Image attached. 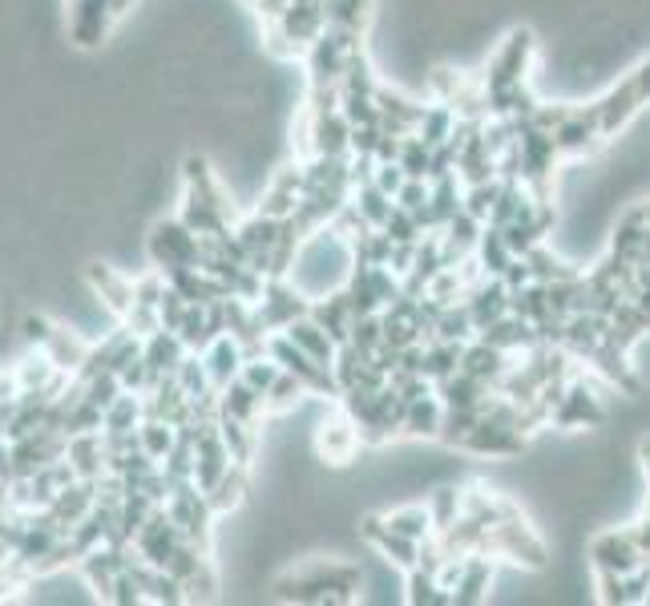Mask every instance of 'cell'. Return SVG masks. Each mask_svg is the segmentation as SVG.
Segmentation results:
<instances>
[{
  "label": "cell",
  "instance_id": "cell-1",
  "mask_svg": "<svg viewBox=\"0 0 650 606\" xmlns=\"http://www.w3.org/2000/svg\"><path fill=\"white\" fill-rule=\"evenodd\" d=\"M364 595V566L344 558H307L303 566L271 578L275 603H312V606H348Z\"/></svg>",
  "mask_w": 650,
  "mask_h": 606
},
{
  "label": "cell",
  "instance_id": "cell-2",
  "mask_svg": "<svg viewBox=\"0 0 650 606\" xmlns=\"http://www.w3.org/2000/svg\"><path fill=\"white\" fill-rule=\"evenodd\" d=\"M534 57H538V29L534 24H514L505 29V41L497 46V53L485 61V93H505L521 85L526 73L534 69Z\"/></svg>",
  "mask_w": 650,
  "mask_h": 606
},
{
  "label": "cell",
  "instance_id": "cell-3",
  "mask_svg": "<svg viewBox=\"0 0 650 606\" xmlns=\"http://www.w3.org/2000/svg\"><path fill=\"white\" fill-rule=\"evenodd\" d=\"M606 421H610L606 393L595 384V376H578L573 372L550 416V428H606Z\"/></svg>",
  "mask_w": 650,
  "mask_h": 606
},
{
  "label": "cell",
  "instance_id": "cell-4",
  "mask_svg": "<svg viewBox=\"0 0 650 606\" xmlns=\"http://www.w3.org/2000/svg\"><path fill=\"white\" fill-rule=\"evenodd\" d=\"M327 29V17H324V0H292L287 9L267 21V33L275 41V53H295V49H307L315 37Z\"/></svg>",
  "mask_w": 650,
  "mask_h": 606
},
{
  "label": "cell",
  "instance_id": "cell-5",
  "mask_svg": "<svg viewBox=\"0 0 650 606\" xmlns=\"http://www.w3.org/2000/svg\"><path fill=\"white\" fill-rule=\"evenodd\" d=\"M146 251L162 275H166V271H179V267H202V235L199 231H191L182 219L158 223L154 235H150V243H146Z\"/></svg>",
  "mask_w": 650,
  "mask_h": 606
},
{
  "label": "cell",
  "instance_id": "cell-6",
  "mask_svg": "<svg viewBox=\"0 0 650 606\" xmlns=\"http://www.w3.org/2000/svg\"><path fill=\"white\" fill-rule=\"evenodd\" d=\"M586 562H590V570L630 574L639 570V566H647V554L639 551L630 526H606L586 538Z\"/></svg>",
  "mask_w": 650,
  "mask_h": 606
},
{
  "label": "cell",
  "instance_id": "cell-7",
  "mask_svg": "<svg viewBox=\"0 0 650 606\" xmlns=\"http://www.w3.org/2000/svg\"><path fill=\"white\" fill-rule=\"evenodd\" d=\"M307 312H312V295L295 287L292 280H267L263 283V295L255 300L258 324L267 327V332H283L292 320H299Z\"/></svg>",
  "mask_w": 650,
  "mask_h": 606
},
{
  "label": "cell",
  "instance_id": "cell-8",
  "mask_svg": "<svg viewBox=\"0 0 650 606\" xmlns=\"http://www.w3.org/2000/svg\"><path fill=\"white\" fill-rule=\"evenodd\" d=\"M553 142H558L561 158H590L606 147L602 138V118H598V101L590 105H573L570 118L553 130Z\"/></svg>",
  "mask_w": 650,
  "mask_h": 606
},
{
  "label": "cell",
  "instance_id": "cell-9",
  "mask_svg": "<svg viewBox=\"0 0 650 606\" xmlns=\"http://www.w3.org/2000/svg\"><path fill=\"white\" fill-rule=\"evenodd\" d=\"M182 542H186V534L179 529V522L166 514V505H158L154 514L146 517V526L134 534V554L142 562H150V566H162L166 570V562L174 558V551H179Z\"/></svg>",
  "mask_w": 650,
  "mask_h": 606
},
{
  "label": "cell",
  "instance_id": "cell-10",
  "mask_svg": "<svg viewBox=\"0 0 650 606\" xmlns=\"http://www.w3.org/2000/svg\"><path fill=\"white\" fill-rule=\"evenodd\" d=\"M359 445H364V437L344 408L315 425V461H324V465H348Z\"/></svg>",
  "mask_w": 650,
  "mask_h": 606
},
{
  "label": "cell",
  "instance_id": "cell-11",
  "mask_svg": "<svg viewBox=\"0 0 650 606\" xmlns=\"http://www.w3.org/2000/svg\"><path fill=\"white\" fill-rule=\"evenodd\" d=\"M460 453H469V457H497V461L521 457V453H526V433L514 428V425H501V421L481 416V425L465 437Z\"/></svg>",
  "mask_w": 650,
  "mask_h": 606
},
{
  "label": "cell",
  "instance_id": "cell-12",
  "mask_svg": "<svg viewBox=\"0 0 650 606\" xmlns=\"http://www.w3.org/2000/svg\"><path fill=\"white\" fill-rule=\"evenodd\" d=\"M465 303H469L473 320H477V332H481V327H489L494 320L509 315V287H505L501 275H485V280H477L469 292H465Z\"/></svg>",
  "mask_w": 650,
  "mask_h": 606
},
{
  "label": "cell",
  "instance_id": "cell-13",
  "mask_svg": "<svg viewBox=\"0 0 650 606\" xmlns=\"http://www.w3.org/2000/svg\"><path fill=\"white\" fill-rule=\"evenodd\" d=\"M78 9H73V17H69V37L78 41V46H98L101 37H105V29H110V17H118L113 12V0H73Z\"/></svg>",
  "mask_w": 650,
  "mask_h": 606
},
{
  "label": "cell",
  "instance_id": "cell-14",
  "mask_svg": "<svg viewBox=\"0 0 650 606\" xmlns=\"http://www.w3.org/2000/svg\"><path fill=\"white\" fill-rule=\"evenodd\" d=\"M312 320H319V324L332 332V340H336V344H348L352 320H356V312H352V300H348V287H336V292L315 295V300H312Z\"/></svg>",
  "mask_w": 650,
  "mask_h": 606
},
{
  "label": "cell",
  "instance_id": "cell-15",
  "mask_svg": "<svg viewBox=\"0 0 650 606\" xmlns=\"http://www.w3.org/2000/svg\"><path fill=\"white\" fill-rule=\"evenodd\" d=\"M142 356H146L150 372H154L158 381H162V376H174V372H179V364L186 356H191V349L182 344L179 332H166V327H158L154 336L142 340Z\"/></svg>",
  "mask_w": 650,
  "mask_h": 606
},
{
  "label": "cell",
  "instance_id": "cell-16",
  "mask_svg": "<svg viewBox=\"0 0 650 606\" xmlns=\"http://www.w3.org/2000/svg\"><path fill=\"white\" fill-rule=\"evenodd\" d=\"M283 332H287V340H292L295 349H303L312 360H319V364H332V360H336L339 344L332 340V332H327L319 320H312V312L299 315V320H292Z\"/></svg>",
  "mask_w": 650,
  "mask_h": 606
},
{
  "label": "cell",
  "instance_id": "cell-17",
  "mask_svg": "<svg viewBox=\"0 0 650 606\" xmlns=\"http://www.w3.org/2000/svg\"><path fill=\"white\" fill-rule=\"evenodd\" d=\"M489 586H494V558H489V554H465L460 583L453 586V598H457V606L485 603V598H489Z\"/></svg>",
  "mask_w": 650,
  "mask_h": 606
},
{
  "label": "cell",
  "instance_id": "cell-18",
  "mask_svg": "<svg viewBox=\"0 0 650 606\" xmlns=\"http://www.w3.org/2000/svg\"><path fill=\"white\" fill-rule=\"evenodd\" d=\"M437 396L445 401V408H477V404H485L494 396V384L481 381V376H473V372H465V368H457L453 376H445V381L437 384Z\"/></svg>",
  "mask_w": 650,
  "mask_h": 606
},
{
  "label": "cell",
  "instance_id": "cell-19",
  "mask_svg": "<svg viewBox=\"0 0 650 606\" xmlns=\"http://www.w3.org/2000/svg\"><path fill=\"white\" fill-rule=\"evenodd\" d=\"M460 368L473 372V376H481V381L497 384L505 372L514 368V352H501L494 344H485V340H469L465 352H460Z\"/></svg>",
  "mask_w": 650,
  "mask_h": 606
},
{
  "label": "cell",
  "instance_id": "cell-20",
  "mask_svg": "<svg viewBox=\"0 0 650 606\" xmlns=\"http://www.w3.org/2000/svg\"><path fill=\"white\" fill-rule=\"evenodd\" d=\"M243 344H238L231 332L226 336H219L211 344V349L202 352V364H206V372H211V384L214 388H226V384L235 381L238 372H243Z\"/></svg>",
  "mask_w": 650,
  "mask_h": 606
},
{
  "label": "cell",
  "instance_id": "cell-21",
  "mask_svg": "<svg viewBox=\"0 0 650 606\" xmlns=\"http://www.w3.org/2000/svg\"><path fill=\"white\" fill-rule=\"evenodd\" d=\"M267 408V396L255 393L243 376L219 388V416H235V421H247V425H258V413Z\"/></svg>",
  "mask_w": 650,
  "mask_h": 606
},
{
  "label": "cell",
  "instance_id": "cell-22",
  "mask_svg": "<svg viewBox=\"0 0 650 606\" xmlns=\"http://www.w3.org/2000/svg\"><path fill=\"white\" fill-rule=\"evenodd\" d=\"M440 421H445V401H440L437 393L416 396V401L408 404V416H404V433L413 441H437Z\"/></svg>",
  "mask_w": 650,
  "mask_h": 606
},
{
  "label": "cell",
  "instance_id": "cell-23",
  "mask_svg": "<svg viewBox=\"0 0 650 606\" xmlns=\"http://www.w3.org/2000/svg\"><path fill=\"white\" fill-rule=\"evenodd\" d=\"M404 603L413 606H457L453 590L437 583V574L425 570V566H413V570H404Z\"/></svg>",
  "mask_w": 650,
  "mask_h": 606
},
{
  "label": "cell",
  "instance_id": "cell-24",
  "mask_svg": "<svg viewBox=\"0 0 650 606\" xmlns=\"http://www.w3.org/2000/svg\"><path fill=\"white\" fill-rule=\"evenodd\" d=\"M90 283L113 315H122V320L130 315V307H134V283L125 280V275H118L113 267H90Z\"/></svg>",
  "mask_w": 650,
  "mask_h": 606
},
{
  "label": "cell",
  "instance_id": "cell-25",
  "mask_svg": "<svg viewBox=\"0 0 650 606\" xmlns=\"http://www.w3.org/2000/svg\"><path fill=\"white\" fill-rule=\"evenodd\" d=\"M384 522H388L396 534H404V538H413V542H428L433 534H437V522H433V514H428V505H420V502L384 509Z\"/></svg>",
  "mask_w": 650,
  "mask_h": 606
},
{
  "label": "cell",
  "instance_id": "cell-26",
  "mask_svg": "<svg viewBox=\"0 0 650 606\" xmlns=\"http://www.w3.org/2000/svg\"><path fill=\"white\" fill-rule=\"evenodd\" d=\"M324 17L332 29H352V33L368 37L376 4L372 0H324Z\"/></svg>",
  "mask_w": 650,
  "mask_h": 606
},
{
  "label": "cell",
  "instance_id": "cell-27",
  "mask_svg": "<svg viewBox=\"0 0 650 606\" xmlns=\"http://www.w3.org/2000/svg\"><path fill=\"white\" fill-rule=\"evenodd\" d=\"M477 263H481V271L485 275H505V267L514 263V248L505 243V231L501 226H494V223H485V231H481V239H477Z\"/></svg>",
  "mask_w": 650,
  "mask_h": 606
},
{
  "label": "cell",
  "instance_id": "cell-28",
  "mask_svg": "<svg viewBox=\"0 0 650 606\" xmlns=\"http://www.w3.org/2000/svg\"><path fill=\"white\" fill-rule=\"evenodd\" d=\"M251 494V482H247V465H231V469L219 477V485H214L211 494V509L214 514H231V509H238L243 505V497Z\"/></svg>",
  "mask_w": 650,
  "mask_h": 606
},
{
  "label": "cell",
  "instance_id": "cell-29",
  "mask_svg": "<svg viewBox=\"0 0 650 606\" xmlns=\"http://www.w3.org/2000/svg\"><path fill=\"white\" fill-rule=\"evenodd\" d=\"M142 421H146V401H142V393H122L110 408H105V416H101V433H130V428H138Z\"/></svg>",
  "mask_w": 650,
  "mask_h": 606
},
{
  "label": "cell",
  "instance_id": "cell-30",
  "mask_svg": "<svg viewBox=\"0 0 650 606\" xmlns=\"http://www.w3.org/2000/svg\"><path fill=\"white\" fill-rule=\"evenodd\" d=\"M433 340H449V344H469V340H477V320H473L469 303L457 300L445 307V315L437 320V327H433Z\"/></svg>",
  "mask_w": 650,
  "mask_h": 606
},
{
  "label": "cell",
  "instance_id": "cell-31",
  "mask_svg": "<svg viewBox=\"0 0 650 606\" xmlns=\"http://www.w3.org/2000/svg\"><path fill=\"white\" fill-rule=\"evenodd\" d=\"M425 505H428V514H433V522H437V534H440V529H449L453 522L465 514V489H460V485H453V482H437Z\"/></svg>",
  "mask_w": 650,
  "mask_h": 606
},
{
  "label": "cell",
  "instance_id": "cell-32",
  "mask_svg": "<svg viewBox=\"0 0 650 606\" xmlns=\"http://www.w3.org/2000/svg\"><path fill=\"white\" fill-rule=\"evenodd\" d=\"M453 130H457V110L445 105V101H428L425 118H420V125H416V134L425 138L428 147H445V142L453 138Z\"/></svg>",
  "mask_w": 650,
  "mask_h": 606
},
{
  "label": "cell",
  "instance_id": "cell-33",
  "mask_svg": "<svg viewBox=\"0 0 650 606\" xmlns=\"http://www.w3.org/2000/svg\"><path fill=\"white\" fill-rule=\"evenodd\" d=\"M526 259H529V271H534V283H561V280H573V275H582V271L573 267L570 259H561L558 251H550L546 243L529 251Z\"/></svg>",
  "mask_w": 650,
  "mask_h": 606
},
{
  "label": "cell",
  "instance_id": "cell-34",
  "mask_svg": "<svg viewBox=\"0 0 650 606\" xmlns=\"http://www.w3.org/2000/svg\"><path fill=\"white\" fill-rule=\"evenodd\" d=\"M352 202H356V211L364 214V223H368V226H384V223H388V214L396 211V199H393V194H384L376 182H364V186H356V191H352Z\"/></svg>",
  "mask_w": 650,
  "mask_h": 606
},
{
  "label": "cell",
  "instance_id": "cell-35",
  "mask_svg": "<svg viewBox=\"0 0 650 606\" xmlns=\"http://www.w3.org/2000/svg\"><path fill=\"white\" fill-rule=\"evenodd\" d=\"M138 445H142V453H150V457L162 465V457H166L174 445H179V428L170 425V421H158V416H146L142 425H138Z\"/></svg>",
  "mask_w": 650,
  "mask_h": 606
},
{
  "label": "cell",
  "instance_id": "cell-36",
  "mask_svg": "<svg viewBox=\"0 0 650 606\" xmlns=\"http://www.w3.org/2000/svg\"><path fill=\"white\" fill-rule=\"evenodd\" d=\"M219 433H223V445L231 450V457H235L238 465H251V453H255V425L235 421V416H219Z\"/></svg>",
  "mask_w": 650,
  "mask_h": 606
},
{
  "label": "cell",
  "instance_id": "cell-37",
  "mask_svg": "<svg viewBox=\"0 0 650 606\" xmlns=\"http://www.w3.org/2000/svg\"><path fill=\"white\" fill-rule=\"evenodd\" d=\"M303 396H307V388H303L299 376H292V372L283 368L280 372V381L271 384V393H267V413H295L303 404Z\"/></svg>",
  "mask_w": 650,
  "mask_h": 606
},
{
  "label": "cell",
  "instance_id": "cell-38",
  "mask_svg": "<svg viewBox=\"0 0 650 606\" xmlns=\"http://www.w3.org/2000/svg\"><path fill=\"white\" fill-rule=\"evenodd\" d=\"M348 344L356 352H364V356H376V352L384 349V315H356L352 320V336Z\"/></svg>",
  "mask_w": 650,
  "mask_h": 606
},
{
  "label": "cell",
  "instance_id": "cell-39",
  "mask_svg": "<svg viewBox=\"0 0 650 606\" xmlns=\"http://www.w3.org/2000/svg\"><path fill=\"white\" fill-rule=\"evenodd\" d=\"M497 194H501V179L473 182V186H465V211H469L473 219L489 223V219H494V206H497Z\"/></svg>",
  "mask_w": 650,
  "mask_h": 606
},
{
  "label": "cell",
  "instance_id": "cell-40",
  "mask_svg": "<svg viewBox=\"0 0 650 606\" xmlns=\"http://www.w3.org/2000/svg\"><path fill=\"white\" fill-rule=\"evenodd\" d=\"M280 372H283V368H280V360L263 352V356H247V360H243V372H238V376H243V381H247L251 388H255V393L267 396V393H271V384L280 381Z\"/></svg>",
  "mask_w": 650,
  "mask_h": 606
},
{
  "label": "cell",
  "instance_id": "cell-41",
  "mask_svg": "<svg viewBox=\"0 0 650 606\" xmlns=\"http://www.w3.org/2000/svg\"><path fill=\"white\" fill-rule=\"evenodd\" d=\"M339 113H344L352 125H380L376 93H339Z\"/></svg>",
  "mask_w": 650,
  "mask_h": 606
},
{
  "label": "cell",
  "instance_id": "cell-42",
  "mask_svg": "<svg viewBox=\"0 0 650 606\" xmlns=\"http://www.w3.org/2000/svg\"><path fill=\"white\" fill-rule=\"evenodd\" d=\"M380 231L393 239V243H420V239H425V231L416 223V214L404 211V206H396V211L388 214V223H384Z\"/></svg>",
  "mask_w": 650,
  "mask_h": 606
},
{
  "label": "cell",
  "instance_id": "cell-43",
  "mask_svg": "<svg viewBox=\"0 0 650 606\" xmlns=\"http://www.w3.org/2000/svg\"><path fill=\"white\" fill-rule=\"evenodd\" d=\"M595 590H598V603L606 606H630L627 603V578L615 570H595Z\"/></svg>",
  "mask_w": 650,
  "mask_h": 606
},
{
  "label": "cell",
  "instance_id": "cell-44",
  "mask_svg": "<svg viewBox=\"0 0 650 606\" xmlns=\"http://www.w3.org/2000/svg\"><path fill=\"white\" fill-rule=\"evenodd\" d=\"M396 206H404V211L428 206V179H404V186L396 191Z\"/></svg>",
  "mask_w": 650,
  "mask_h": 606
},
{
  "label": "cell",
  "instance_id": "cell-45",
  "mask_svg": "<svg viewBox=\"0 0 650 606\" xmlns=\"http://www.w3.org/2000/svg\"><path fill=\"white\" fill-rule=\"evenodd\" d=\"M404 179H408V174H404L400 162H376V179H372V182H376L384 194H393V199H396V191L404 186Z\"/></svg>",
  "mask_w": 650,
  "mask_h": 606
},
{
  "label": "cell",
  "instance_id": "cell-46",
  "mask_svg": "<svg viewBox=\"0 0 650 606\" xmlns=\"http://www.w3.org/2000/svg\"><path fill=\"white\" fill-rule=\"evenodd\" d=\"M501 280H505V287H509V292H521L526 283H534V271H529V259H526V255H514V263L505 267Z\"/></svg>",
  "mask_w": 650,
  "mask_h": 606
},
{
  "label": "cell",
  "instance_id": "cell-47",
  "mask_svg": "<svg viewBox=\"0 0 650 606\" xmlns=\"http://www.w3.org/2000/svg\"><path fill=\"white\" fill-rule=\"evenodd\" d=\"M376 142H380V125H352V154L376 158Z\"/></svg>",
  "mask_w": 650,
  "mask_h": 606
},
{
  "label": "cell",
  "instance_id": "cell-48",
  "mask_svg": "<svg viewBox=\"0 0 650 606\" xmlns=\"http://www.w3.org/2000/svg\"><path fill=\"white\" fill-rule=\"evenodd\" d=\"M634 457H639L642 477H647V485H650V437H639V441H634Z\"/></svg>",
  "mask_w": 650,
  "mask_h": 606
},
{
  "label": "cell",
  "instance_id": "cell-49",
  "mask_svg": "<svg viewBox=\"0 0 650 606\" xmlns=\"http://www.w3.org/2000/svg\"><path fill=\"white\" fill-rule=\"evenodd\" d=\"M634 303H639L642 312H647V315H650V287H642V292H639V295H634Z\"/></svg>",
  "mask_w": 650,
  "mask_h": 606
}]
</instances>
